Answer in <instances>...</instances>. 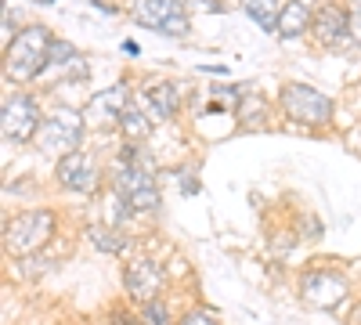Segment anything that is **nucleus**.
Wrapping results in <instances>:
<instances>
[{
    "instance_id": "1",
    "label": "nucleus",
    "mask_w": 361,
    "mask_h": 325,
    "mask_svg": "<svg viewBox=\"0 0 361 325\" xmlns=\"http://www.w3.org/2000/svg\"><path fill=\"white\" fill-rule=\"evenodd\" d=\"M51 33L44 25H25L22 33H15V40L4 47V73L8 80H40L47 54H51Z\"/></svg>"
},
{
    "instance_id": "2",
    "label": "nucleus",
    "mask_w": 361,
    "mask_h": 325,
    "mask_svg": "<svg viewBox=\"0 0 361 325\" xmlns=\"http://www.w3.org/2000/svg\"><path fill=\"white\" fill-rule=\"evenodd\" d=\"M83 127H87V120L80 112H73V109H58V112H51L47 120L40 123V130H37V145H40V152H47V156H69V152H76L80 149V141H83Z\"/></svg>"
},
{
    "instance_id": "3",
    "label": "nucleus",
    "mask_w": 361,
    "mask_h": 325,
    "mask_svg": "<svg viewBox=\"0 0 361 325\" xmlns=\"http://www.w3.org/2000/svg\"><path fill=\"white\" fill-rule=\"evenodd\" d=\"M54 231V214L47 210H33V214H18L4 224V250L11 257H29L44 250V243Z\"/></svg>"
},
{
    "instance_id": "4",
    "label": "nucleus",
    "mask_w": 361,
    "mask_h": 325,
    "mask_svg": "<svg viewBox=\"0 0 361 325\" xmlns=\"http://www.w3.org/2000/svg\"><path fill=\"white\" fill-rule=\"evenodd\" d=\"M279 105L286 109L289 120L304 123V127H325L333 120V98H325L314 87H304V83H286L282 94H279Z\"/></svg>"
},
{
    "instance_id": "5",
    "label": "nucleus",
    "mask_w": 361,
    "mask_h": 325,
    "mask_svg": "<svg viewBox=\"0 0 361 325\" xmlns=\"http://www.w3.org/2000/svg\"><path fill=\"white\" fill-rule=\"evenodd\" d=\"M0 127H4V137L15 141V145L37 137V130H40V109H37V102L29 94L4 98V105H0Z\"/></svg>"
},
{
    "instance_id": "6",
    "label": "nucleus",
    "mask_w": 361,
    "mask_h": 325,
    "mask_svg": "<svg viewBox=\"0 0 361 325\" xmlns=\"http://www.w3.org/2000/svg\"><path fill=\"white\" fill-rule=\"evenodd\" d=\"M130 8H134V18L148 29H159V33H170V37L188 33V18L180 0H134Z\"/></svg>"
},
{
    "instance_id": "7",
    "label": "nucleus",
    "mask_w": 361,
    "mask_h": 325,
    "mask_svg": "<svg viewBox=\"0 0 361 325\" xmlns=\"http://www.w3.org/2000/svg\"><path fill=\"white\" fill-rule=\"evenodd\" d=\"M112 192L123 199L130 210H156V206H159L156 177H152V173H145V170L119 166V170H116V181H112Z\"/></svg>"
},
{
    "instance_id": "8",
    "label": "nucleus",
    "mask_w": 361,
    "mask_h": 325,
    "mask_svg": "<svg viewBox=\"0 0 361 325\" xmlns=\"http://www.w3.org/2000/svg\"><path fill=\"white\" fill-rule=\"evenodd\" d=\"M127 109H130V91H127V83H116V87H109V91H102V94L90 98V105H87V112H83V120H87V127L109 130L112 123L123 120Z\"/></svg>"
},
{
    "instance_id": "9",
    "label": "nucleus",
    "mask_w": 361,
    "mask_h": 325,
    "mask_svg": "<svg viewBox=\"0 0 361 325\" xmlns=\"http://www.w3.org/2000/svg\"><path fill=\"white\" fill-rule=\"evenodd\" d=\"M54 173H58V185H62V188H73V192H83V195H90L98 188V166H94V159L83 156V152L62 156Z\"/></svg>"
},
{
    "instance_id": "10",
    "label": "nucleus",
    "mask_w": 361,
    "mask_h": 325,
    "mask_svg": "<svg viewBox=\"0 0 361 325\" xmlns=\"http://www.w3.org/2000/svg\"><path fill=\"white\" fill-rule=\"evenodd\" d=\"M123 282H127V293L141 304H152L156 293L163 289V271L156 268L152 260H130L127 271H123Z\"/></svg>"
},
{
    "instance_id": "11",
    "label": "nucleus",
    "mask_w": 361,
    "mask_h": 325,
    "mask_svg": "<svg viewBox=\"0 0 361 325\" xmlns=\"http://www.w3.org/2000/svg\"><path fill=\"white\" fill-rule=\"evenodd\" d=\"M347 297V282L336 271H311L304 275V300L314 307H333Z\"/></svg>"
},
{
    "instance_id": "12",
    "label": "nucleus",
    "mask_w": 361,
    "mask_h": 325,
    "mask_svg": "<svg viewBox=\"0 0 361 325\" xmlns=\"http://www.w3.org/2000/svg\"><path fill=\"white\" fill-rule=\"evenodd\" d=\"M311 29H314V40H318L322 47L343 44L347 33H350V15H347L343 8H336V4H329V8H322V11L314 15Z\"/></svg>"
},
{
    "instance_id": "13",
    "label": "nucleus",
    "mask_w": 361,
    "mask_h": 325,
    "mask_svg": "<svg viewBox=\"0 0 361 325\" xmlns=\"http://www.w3.org/2000/svg\"><path fill=\"white\" fill-rule=\"evenodd\" d=\"M141 102H145V112L152 116V120H170V116L180 109V94H177V87L173 83H166V80H159V83H148L145 87V94H141Z\"/></svg>"
},
{
    "instance_id": "14",
    "label": "nucleus",
    "mask_w": 361,
    "mask_h": 325,
    "mask_svg": "<svg viewBox=\"0 0 361 325\" xmlns=\"http://www.w3.org/2000/svg\"><path fill=\"white\" fill-rule=\"evenodd\" d=\"M51 73H66V76H73V80H87V62L69 47V44H62V40H54L51 44V54H47V66H44V73H40V80H51Z\"/></svg>"
},
{
    "instance_id": "15",
    "label": "nucleus",
    "mask_w": 361,
    "mask_h": 325,
    "mask_svg": "<svg viewBox=\"0 0 361 325\" xmlns=\"http://www.w3.org/2000/svg\"><path fill=\"white\" fill-rule=\"evenodd\" d=\"M311 22L314 18H311L307 0H289V4H282V11H279V37H300Z\"/></svg>"
},
{
    "instance_id": "16",
    "label": "nucleus",
    "mask_w": 361,
    "mask_h": 325,
    "mask_svg": "<svg viewBox=\"0 0 361 325\" xmlns=\"http://www.w3.org/2000/svg\"><path fill=\"white\" fill-rule=\"evenodd\" d=\"M119 127H123L127 141H145L148 130H152V116H148L141 105H130V109L123 112V120H119Z\"/></svg>"
},
{
    "instance_id": "17",
    "label": "nucleus",
    "mask_w": 361,
    "mask_h": 325,
    "mask_svg": "<svg viewBox=\"0 0 361 325\" xmlns=\"http://www.w3.org/2000/svg\"><path fill=\"white\" fill-rule=\"evenodd\" d=\"M246 4V11H250V18L260 25V29H279V4L275 0H243Z\"/></svg>"
},
{
    "instance_id": "18",
    "label": "nucleus",
    "mask_w": 361,
    "mask_h": 325,
    "mask_svg": "<svg viewBox=\"0 0 361 325\" xmlns=\"http://www.w3.org/2000/svg\"><path fill=\"white\" fill-rule=\"evenodd\" d=\"M87 235H90V243H94L98 250H105V253H119V250H123V235L109 231L105 224H90Z\"/></svg>"
},
{
    "instance_id": "19",
    "label": "nucleus",
    "mask_w": 361,
    "mask_h": 325,
    "mask_svg": "<svg viewBox=\"0 0 361 325\" xmlns=\"http://www.w3.org/2000/svg\"><path fill=\"white\" fill-rule=\"evenodd\" d=\"M119 166H130V170L152 173V156H148L145 149H137V141H134V145H127V149L119 152Z\"/></svg>"
},
{
    "instance_id": "20",
    "label": "nucleus",
    "mask_w": 361,
    "mask_h": 325,
    "mask_svg": "<svg viewBox=\"0 0 361 325\" xmlns=\"http://www.w3.org/2000/svg\"><path fill=\"white\" fill-rule=\"evenodd\" d=\"M145 325H170V318H166V307L163 304H145Z\"/></svg>"
},
{
    "instance_id": "21",
    "label": "nucleus",
    "mask_w": 361,
    "mask_h": 325,
    "mask_svg": "<svg viewBox=\"0 0 361 325\" xmlns=\"http://www.w3.org/2000/svg\"><path fill=\"white\" fill-rule=\"evenodd\" d=\"M180 325H217V318H214V314H206V311H192Z\"/></svg>"
},
{
    "instance_id": "22",
    "label": "nucleus",
    "mask_w": 361,
    "mask_h": 325,
    "mask_svg": "<svg viewBox=\"0 0 361 325\" xmlns=\"http://www.w3.org/2000/svg\"><path fill=\"white\" fill-rule=\"evenodd\" d=\"M350 8V25H354V37H361V0H347Z\"/></svg>"
}]
</instances>
